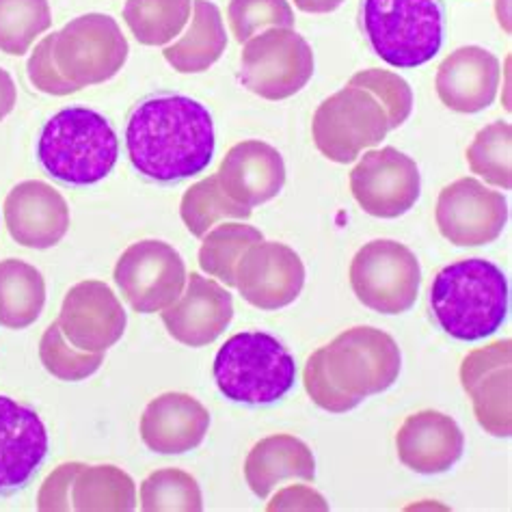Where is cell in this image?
<instances>
[{"label": "cell", "mask_w": 512, "mask_h": 512, "mask_svg": "<svg viewBox=\"0 0 512 512\" xmlns=\"http://www.w3.org/2000/svg\"><path fill=\"white\" fill-rule=\"evenodd\" d=\"M128 39L115 18L106 13L67 22L52 42V57L65 80L78 89L102 85L115 78L128 61Z\"/></svg>", "instance_id": "obj_9"}, {"label": "cell", "mask_w": 512, "mask_h": 512, "mask_svg": "<svg viewBox=\"0 0 512 512\" xmlns=\"http://www.w3.org/2000/svg\"><path fill=\"white\" fill-rule=\"evenodd\" d=\"M396 450L404 467L415 474H446L465 452V435L450 415L420 411L409 415L396 433Z\"/></svg>", "instance_id": "obj_21"}, {"label": "cell", "mask_w": 512, "mask_h": 512, "mask_svg": "<svg viewBox=\"0 0 512 512\" xmlns=\"http://www.w3.org/2000/svg\"><path fill=\"white\" fill-rule=\"evenodd\" d=\"M113 277L134 312L156 314L180 299L188 275L169 242L139 240L119 255Z\"/></svg>", "instance_id": "obj_11"}, {"label": "cell", "mask_w": 512, "mask_h": 512, "mask_svg": "<svg viewBox=\"0 0 512 512\" xmlns=\"http://www.w3.org/2000/svg\"><path fill=\"white\" fill-rule=\"evenodd\" d=\"M48 430L29 404L0 396V495L24 489L48 456Z\"/></svg>", "instance_id": "obj_19"}, {"label": "cell", "mask_w": 512, "mask_h": 512, "mask_svg": "<svg viewBox=\"0 0 512 512\" xmlns=\"http://www.w3.org/2000/svg\"><path fill=\"white\" fill-rule=\"evenodd\" d=\"M303 383L305 392L314 400V404H318L320 409H325L329 413H346L357 409L361 404L359 398L348 396L331 381V376L325 368V348L314 350L312 357L307 359L303 370Z\"/></svg>", "instance_id": "obj_37"}, {"label": "cell", "mask_w": 512, "mask_h": 512, "mask_svg": "<svg viewBox=\"0 0 512 512\" xmlns=\"http://www.w3.org/2000/svg\"><path fill=\"white\" fill-rule=\"evenodd\" d=\"M210 428V411L195 396L167 392L147 404L139 433L156 454H186L204 443Z\"/></svg>", "instance_id": "obj_23"}, {"label": "cell", "mask_w": 512, "mask_h": 512, "mask_svg": "<svg viewBox=\"0 0 512 512\" xmlns=\"http://www.w3.org/2000/svg\"><path fill=\"white\" fill-rule=\"evenodd\" d=\"M52 26L48 0H0V52L22 57Z\"/></svg>", "instance_id": "obj_31"}, {"label": "cell", "mask_w": 512, "mask_h": 512, "mask_svg": "<svg viewBox=\"0 0 512 512\" xmlns=\"http://www.w3.org/2000/svg\"><path fill=\"white\" fill-rule=\"evenodd\" d=\"M70 497L78 512H130L137 508V484L115 465H83Z\"/></svg>", "instance_id": "obj_27"}, {"label": "cell", "mask_w": 512, "mask_h": 512, "mask_svg": "<svg viewBox=\"0 0 512 512\" xmlns=\"http://www.w3.org/2000/svg\"><path fill=\"white\" fill-rule=\"evenodd\" d=\"M342 3L344 0H294V5L305 13H331Z\"/></svg>", "instance_id": "obj_42"}, {"label": "cell", "mask_w": 512, "mask_h": 512, "mask_svg": "<svg viewBox=\"0 0 512 512\" xmlns=\"http://www.w3.org/2000/svg\"><path fill=\"white\" fill-rule=\"evenodd\" d=\"M314 50L294 29L271 26L245 42L238 78L255 96L279 102L296 96L314 76Z\"/></svg>", "instance_id": "obj_6"}, {"label": "cell", "mask_w": 512, "mask_h": 512, "mask_svg": "<svg viewBox=\"0 0 512 512\" xmlns=\"http://www.w3.org/2000/svg\"><path fill=\"white\" fill-rule=\"evenodd\" d=\"M16 102H18L16 83H13L11 74L0 67V121H5L13 113Z\"/></svg>", "instance_id": "obj_41"}, {"label": "cell", "mask_w": 512, "mask_h": 512, "mask_svg": "<svg viewBox=\"0 0 512 512\" xmlns=\"http://www.w3.org/2000/svg\"><path fill=\"white\" fill-rule=\"evenodd\" d=\"M361 24L376 55L398 70L433 61L446 37L439 0H361Z\"/></svg>", "instance_id": "obj_5"}, {"label": "cell", "mask_w": 512, "mask_h": 512, "mask_svg": "<svg viewBox=\"0 0 512 512\" xmlns=\"http://www.w3.org/2000/svg\"><path fill=\"white\" fill-rule=\"evenodd\" d=\"M350 288L372 312L398 316L415 305L422 286V266L398 240H372L350 262Z\"/></svg>", "instance_id": "obj_7"}, {"label": "cell", "mask_w": 512, "mask_h": 512, "mask_svg": "<svg viewBox=\"0 0 512 512\" xmlns=\"http://www.w3.org/2000/svg\"><path fill=\"white\" fill-rule=\"evenodd\" d=\"M471 173L484 182L510 191L512 188V126L508 121H493L484 126L467 147Z\"/></svg>", "instance_id": "obj_32"}, {"label": "cell", "mask_w": 512, "mask_h": 512, "mask_svg": "<svg viewBox=\"0 0 512 512\" xmlns=\"http://www.w3.org/2000/svg\"><path fill=\"white\" fill-rule=\"evenodd\" d=\"M316 458L305 441L292 435H273L260 439L245 461V480L249 489L266 500L277 484L286 480L314 482Z\"/></svg>", "instance_id": "obj_24"}, {"label": "cell", "mask_w": 512, "mask_h": 512, "mask_svg": "<svg viewBox=\"0 0 512 512\" xmlns=\"http://www.w3.org/2000/svg\"><path fill=\"white\" fill-rule=\"evenodd\" d=\"M57 322L72 346L85 353H106L124 338L128 314L104 281L87 279L65 294Z\"/></svg>", "instance_id": "obj_15"}, {"label": "cell", "mask_w": 512, "mask_h": 512, "mask_svg": "<svg viewBox=\"0 0 512 512\" xmlns=\"http://www.w3.org/2000/svg\"><path fill=\"white\" fill-rule=\"evenodd\" d=\"M160 318L175 342L201 348L225 333L234 318V299L219 281L191 273L180 299L163 309Z\"/></svg>", "instance_id": "obj_17"}, {"label": "cell", "mask_w": 512, "mask_h": 512, "mask_svg": "<svg viewBox=\"0 0 512 512\" xmlns=\"http://www.w3.org/2000/svg\"><path fill=\"white\" fill-rule=\"evenodd\" d=\"M264 240L260 229L238 221H223L204 236L199 249V268L217 277L227 288L236 286V264L255 242Z\"/></svg>", "instance_id": "obj_29"}, {"label": "cell", "mask_w": 512, "mask_h": 512, "mask_svg": "<svg viewBox=\"0 0 512 512\" xmlns=\"http://www.w3.org/2000/svg\"><path fill=\"white\" fill-rule=\"evenodd\" d=\"M83 463H65L57 467L52 474L44 480L42 489L37 495V508L42 512H67L72 510V482L78 474Z\"/></svg>", "instance_id": "obj_39"}, {"label": "cell", "mask_w": 512, "mask_h": 512, "mask_svg": "<svg viewBox=\"0 0 512 512\" xmlns=\"http://www.w3.org/2000/svg\"><path fill=\"white\" fill-rule=\"evenodd\" d=\"M502 67L493 52L480 46H463L443 59L435 87L439 100L456 113H480L495 102Z\"/></svg>", "instance_id": "obj_22"}, {"label": "cell", "mask_w": 512, "mask_h": 512, "mask_svg": "<svg viewBox=\"0 0 512 512\" xmlns=\"http://www.w3.org/2000/svg\"><path fill=\"white\" fill-rule=\"evenodd\" d=\"M132 167L156 184H175L204 173L217 150L210 111L195 98L158 93L134 106L126 126Z\"/></svg>", "instance_id": "obj_1"}, {"label": "cell", "mask_w": 512, "mask_h": 512, "mask_svg": "<svg viewBox=\"0 0 512 512\" xmlns=\"http://www.w3.org/2000/svg\"><path fill=\"white\" fill-rule=\"evenodd\" d=\"M435 219L441 236L456 247L491 245L508 223V199L476 178H461L439 193Z\"/></svg>", "instance_id": "obj_13"}, {"label": "cell", "mask_w": 512, "mask_h": 512, "mask_svg": "<svg viewBox=\"0 0 512 512\" xmlns=\"http://www.w3.org/2000/svg\"><path fill=\"white\" fill-rule=\"evenodd\" d=\"M193 0H126L124 20L143 46H169L191 22Z\"/></svg>", "instance_id": "obj_28"}, {"label": "cell", "mask_w": 512, "mask_h": 512, "mask_svg": "<svg viewBox=\"0 0 512 512\" xmlns=\"http://www.w3.org/2000/svg\"><path fill=\"white\" fill-rule=\"evenodd\" d=\"M430 307L450 338L480 342L508 318L510 288L500 266L469 258L441 268L430 286Z\"/></svg>", "instance_id": "obj_2"}, {"label": "cell", "mask_w": 512, "mask_h": 512, "mask_svg": "<svg viewBox=\"0 0 512 512\" xmlns=\"http://www.w3.org/2000/svg\"><path fill=\"white\" fill-rule=\"evenodd\" d=\"M119 139L111 121L85 106L52 115L39 134L37 160L52 180L67 186H93L111 175Z\"/></svg>", "instance_id": "obj_3"}, {"label": "cell", "mask_w": 512, "mask_h": 512, "mask_svg": "<svg viewBox=\"0 0 512 512\" xmlns=\"http://www.w3.org/2000/svg\"><path fill=\"white\" fill-rule=\"evenodd\" d=\"M212 374L227 400L264 407L281 400L294 387L296 363L275 335L242 331L219 348Z\"/></svg>", "instance_id": "obj_4"}, {"label": "cell", "mask_w": 512, "mask_h": 512, "mask_svg": "<svg viewBox=\"0 0 512 512\" xmlns=\"http://www.w3.org/2000/svg\"><path fill=\"white\" fill-rule=\"evenodd\" d=\"M314 143L331 163L346 165L389 134L383 104L370 91L348 85L322 102L312 121Z\"/></svg>", "instance_id": "obj_8"}, {"label": "cell", "mask_w": 512, "mask_h": 512, "mask_svg": "<svg viewBox=\"0 0 512 512\" xmlns=\"http://www.w3.org/2000/svg\"><path fill=\"white\" fill-rule=\"evenodd\" d=\"M46 279L29 262L9 258L0 262V327L20 331L42 316Z\"/></svg>", "instance_id": "obj_26"}, {"label": "cell", "mask_w": 512, "mask_h": 512, "mask_svg": "<svg viewBox=\"0 0 512 512\" xmlns=\"http://www.w3.org/2000/svg\"><path fill=\"white\" fill-rule=\"evenodd\" d=\"M268 510H329V504L312 487L292 484V487L281 489L273 497V502L268 504Z\"/></svg>", "instance_id": "obj_40"}, {"label": "cell", "mask_w": 512, "mask_h": 512, "mask_svg": "<svg viewBox=\"0 0 512 512\" xmlns=\"http://www.w3.org/2000/svg\"><path fill=\"white\" fill-rule=\"evenodd\" d=\"M3 212L9 236L26 249L57 247L70 229V206L65 197L42 180L13 186Z\"/></svg>", "instance_id": "obj_18"}, {"label": "cell", "mask_w": 512, "mask_h": 512, "mask_svg": "<svg viewBox=\"0 0 512 512\" xmlns=\"http://www.w3.org/2000/svg\"><path fill=\"white\" fill-rule=\"evenodd\" d=\"M39 361L55 379L78 383L102 368L104 353H85V350L72 346L61 333L59 322H52L39 342Z\"/></svg>", "instance_id": "obj_34"}, {"label": "cell", "mask_w": 512, "mask_h": 512, "mask_svg": "<svg viewBox=\"0 0 512 512\" xmlns=\"http://www.w3.org/2000/svg\"><path fill=\"white\" fill-rule=\"evenodd\" d=\"M353 87L370 91L383 104L389 119V130L400 128L413 111V91L404 78L387 70H363L350 78Z\"/></svg>", "instance_id": "obj_36"}, {"label": "cell", "mask_w": 512, "mask_h": 512, "mask_svg": "<svg viewBox=\"0 0 512 512\" xmlns=\"http://www.w3.org/2000/svg\"><path fill=\"white\" fill-rule=\"evenodd\" d=\"M227 48V33L221 9L210 0H193V18L186 33L169 46L163 57L180 74L208 72Z\"/></svg>", "instance_id": "obj_25"}, {"label": "cell", "mask_w": 512, "mask_h": 512, "mask_svg": "<svg viewBox=\"0 0 512 512\" xmlns=\"http://www.w3.org/2000/svg\"><path fill=\"white\" fill-rule=\"evenodd\" d=\"M350 191L370 217L398 219L420 199V169L411 156L396 147L370 150L350 171Z\"/></svg>", "instance_id": "obj_12"}, {"label": "cell", "mask_w": 512, "mask_h": 512, "mask_svg": "<svg viewBox=\"0 0 512 512\" xmlns=\"http://www.w3.org/2000/svg\"><path fill=\"white\" fill-rule=\"evenodd\" d=\"M52 42H55V33L46 35L35 46L29 63H26V72H29L31 85L37 91L48 93V96H70V93H76L80 89L61 76L55 57H52Z\"/></svg>", "instance_id": "obj_38"}, {"label": "cell", "mask_w": 512, "mask_h": 512, "mask_svg": "<svg viewBox=\"0 0 512 512\" xmlns=\"http://www.w3.org/2000/svg\"><path fill=\"white\" fill-rule=\"evenodd\" d=\"M141 510L160 512V510H184L199 512L204 510V495L197 480L182 469L167 467L152 471L141 482Z\"/></svg>", "instance_id": "obj_33"}, {"label": "cell", "mask_w": 512, "mask_h": 512, "mask_svg": "<svg viewBox=\"0 0 512 512\" xmlns=\"http://www.w3.org/2000/svg\"><path fill=\"white\" fill-rule=\"evenodd\" d=\"M251 214V208L236 204L221 191L217 175H208L193 184L180 201V217L195 238H204L214 225L223 221H247Z\"/></svg>", "instance_id": "obj_30"}, {"label": "cell", "mask_w": 512, "mask_h": 512, "mask_svg": "<svg viewBox=\"0 0 512 512\" xmlns=\"http://www.w3.org/2000/svg\"><path fill=\"white\" fill-rule=\"evenodd\" d=\"M217 178L229 199L253 210L281 193L286 184V163L273 145L249 139L229 147Z\"/></svg>", "instance_id": "obj_20"}, {"label": "cell", "mask_w": 512, "mask_h": 512, "mask_svg": "<svg viewBox=\"0 0 512 512\" xmlns=\"http://www.w3.org/2000/svg\"><path fill=\"white\" fill-rule=\"evenodd\" d=\"M322 348L331 381L359 400L387 392L402 370L400 346L392 335L374 327L346 329Z\"/></svg>", "instance_id": "obj_10"}, {"label": "cell", "mask_w": 512, "mask_h": 512, "mask_svg": "<svg viewBox=\"0 0 512 512\" xmlns=\"http://www.w3.org/2000/svg\"><path fill=\"white\" fill-rule=\"evenodd\" d=\"M305 286V264L284 242L260 240L236 264V286L249 305L277 312L299 299Z\"/></svg>", "instance_id": "obj_14"}, {"label": "cell", "mask_w": 512, "mask_h": 512, "mask_svg": "<svg viewBox=\"0 0 512 512\" xmlns=\"http://www.w3.org/2000/svg\"><path fill=\"white\" fill-rule=\"evenodd\" d=\"M510 368V340L471 350L461 363V385L474 404L478 424L484 433L504 439L512 435Z\"/></svg>", "instance_id": "obj_16"}, {"label": "cell", "mask_w": 512, "mask_h": 512, "mask_svg": "<svg viewBox=\"0 0 512 512\" xmlns=\"http://www.w3.org/2000/svg\"><path fill=\"white\" fill-rule=\"evenodd\" d=\"M227 20L238 44L271 26L294 29V11L288 0H229Z\"/></svg>", "instance_id": "obj_35"}]
</instances>
